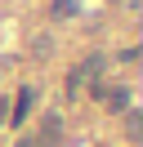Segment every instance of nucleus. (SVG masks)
<instances>
[{
	"instance_id": "9",
	"label": "nucleus",
	"mask_w": 143,
	"mask_h": 147,
	"mask_svg": "<svg viewBox=\"0 0 143 147\" xmlns=\"http://www.w3.org/2000/svg\"><path fill=\"white\" fill-rule=\"evenodd\" d=\"M5 120H9V98L0 94V125H5Z\"/></svg>"
},
{
	"instance_id": "4",
	"label": "nucleus",
	"mask_w": 143,
	"mask_h": 147,
	"mask_svg": "<svg viewBox=\"0 0 143 147\" xmlns=\"http://www.w3.org/2000/svg\"><path fill=\"white\" fill-rule=\"evenodd\" d=\"M31 143H36V147H58V143H63V116H58V111H45V116H40Z\"/></svg>"
},
{
	"instance_id": "2",
	"label": "nucleus",
	"mask_w": 143,
	"mask_h": 147,
	"mask_svg": "<svg viewBox=\"0 0 143 147\" xmlns=\"http://www.w3.org/2000/svg\"><path fill=\"white\" fill-rule=\"evenodd\" d=\"M94 98H98V107L107 111V116H121V111H130L134 107V94H130V85H121V80H112V85H94Z\"/></svg>"
},
{
	"instance_id": "10",
	"label": "nucleus",
	"mask_w": 143,
	"mask_h": 147,
	"mask_svg": "<svg viewBox=\"0 0 143 147\" xmlns=\"http://www.w3.org/2000/svg\"><path fill=\"white\" fill-rule=\"evenodd\" d=\"M14 147H36V143H31V138H18V143H14Z\"/></svg>"
},
{
	"instance_id": "1",
	"label": "nucleus",
	"mask_w": 143,
	"mask_h": 147,
	"mask_svg": "<svg viewBox=\"0 0 143 147\" xmlns=\"http://www.w3.org/2000/svg\"><path fill=\"white\" fill-rule=\"evenodd\" d=\"M107 67H112V58H107V54H89L85 63H76V67L67 71V80H63V94H67V102L76 98L80 89H85V80H98Z\"/></svg>"
},
{
	"instance_id": "8",
	"label": "nucleus",
	"mask_w": 143,
	"mask_h": 147,
	"mask_svg": "<svg viewBox=\"0 0 143 147\" xmlns=\"http://www.w3.org/2000/svg\"><path fill=\"white\" fill-rule=\"evenodd\" d=\"M116 63H139V45H130V49H121V54H116Z\"/></svg>"
},
{
	"instance_id": "7",
	"label": "nucleus",
	"mask_w": 143,
	"mask_h": 147,
	"mask_svg": "<svg viewBox=\"0 0 143 147\" xmlns=\"http://www.w3.org/2000/svg\"><path fill=\"white\" fill-rule=\"evenodd\" d=\"M49 49H54V40H49V36H40V40H31V54H40V58H49Z\"/></svg>"
},
{
	"instance_id": "3",
	"label": "nucleus",
	"mask_w": 143,
	"mask_h": 147,
	"mask_svg": "<svg viewBox=\"0 0 143 147\" xmlns=\"http://www.w3.org/2000/svg\"><path fill=\"white\" fill-rule=\"evenodd\" d=\"M9 102H14V107H9V120H5V125H14V129H18L27 116H31V107L40 102V89H36V85H22V89H18Z\"/></svg>"
},
{
	"instance_id": "6",
	"label": "nucleus",
	"mask_w": 143,
	"mask_h": 147,
	"mask_svg": "<svg viewBox=\"0 0 143 147\" xmlns=\"http://www.w3.org/2000/svg\"><path fill=\"white\" fill-rule=\"evenodd\" d=\"M121 116H125V134L139 138V129H143V111H139V107H130V111H121Z\"/></svg>"
},
{
	"instance_id": "5",
	"label": "nucleus",
	"mask_w": 143,
	"mask_h": 147,
	"mask_svg": "<svg viewBox=\"0 0 143 147\" xmlns=\"http://www.w3.org/2000/svg\"><path fill=\"white\" fill-rule=\"evenodd\" d=\"M49 13H54V18H76V13H80V0H49Z\"/></svg>"
}]
</instances>
